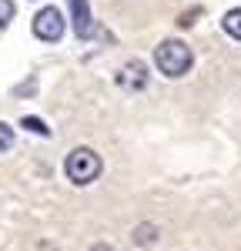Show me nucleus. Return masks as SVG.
Here are the masks:
<instances>
[{
    "label": "nucleus",
    "mask_w": 241,
    "mask_h": 251,
    "mask_svg": "<svg viewBox=\"0 0 241 251\" xmlns=\"http://www.w3.org/2000/svg\"><path fill=\"white\" fill-rule=\"evenodd\" d=\"M191 60H194L191 47L178 37H168L154 47V64H158V71L164 77H184L191 71Z\"/></svg>",
    "instance_id": "obj_1"
},
{
    "label": "nucleus",
    "mask_w": 241,
    "mask_h": 251,
    "mask_svg": "<svg viewBox=\"0 0 241 251\" xmlns=\"http://www.w3.org/2000/svg\"><path fill=\"white\" fill-rule=\"evenodd\" d=\"M64 174L74 181V184H91V181H97L100 174V157L91 151V148H74L67 161H64Z\"/></svg>",
    "instance_id": "obj_2"
},
{
    "label": "nucleus",
    "mask_w": 241,
    "mask_h": 251,
    "mask_svg": "<svg viewBox=\"0 0 241 251\" xmlns=\"http://www.w3.org/2000/svg\"><path fill=\"white\" fill-rule=\"evenodd\" d=\"M64 14H60L57 7H40L37 14H34V37L47 40V44H57L64 37Z\"/></svg>",
    "instance_id": "obj_3"
},
{
    "label": "nucleus",
    "mask_w": 241,
    "mask_h": 251,
    "mask_svg": "<svg viewBox=\"0 0 241 251\" xmlns=\"http://www.w3.org/2000/svg\"><path fill=\"white\" fill-rule=\"evenodd\" d=\"M67 7H71V20H74V34L80 40L97 37V24L91 17V3L87 0H67Z\"/></svg>",
    "instance_id": "obj_4"
},
{
    "label": "nucleus",
    "mask_w": 241,
    "mask_h": 251,
    "mask_svg": "<svg viewBox=\"0 0 241 251\" xmlns=\"http://www.w3.org/2000/svg\"><path fill=\"white\" fill-rule=\"evenodd\" d=\"M118 84L124 91H144L147 87V64L144 60H127L118 74Z\"/></svg>",
    "instance_id": "obj_5"
},
{
    "label": "nucleus",
    "mask_w": 241,
    "mask_h": 251,
    "mask_svg": "<svg viewBox=\"0 0 241 251\" xmlns=\"http://www.w3.org/2000/svg\"><path fill=\"white\" fill-rule=\"evenodd\" d=\"M154 241H158V225L144 221V225H138V228H134V245H141V248H151Z\"/></svg>",
    "instance_id": "obj_6"
},
{
    "label": "nucleus",
    "mask_w": 241,
    "mask_h": 251,
    "mask_svg": "<svg viewBox=\"0 0 241 251\" xmlns=\"http://www.w3.org/2000/svg\"><path fill=\"white\" fill-rule=\"evenodd\" d=\"M221 27H224V34H228V37L241 40V7L228 10V14H224V20H221Z\"/></svg>",
    "instance_id": "obj_7"
},
{
    "label": "nucleus",
    "mask_w": 241,
    "mask_h": 251,
    "mask_svg": "<svg viewBox=\"0 0 241 251\" xmlns=\"http://www.w3.org/2000/svg\"><path fill=\"white\" fill-rule=\"evenodd\" d=\"M20 127H27V131H34V134H40V137H47L50 134V127H47V124H44V121H40V117H20Z\"/></svg>",
    "instance_id": "obj_8"
},
{
    "label": "nucleus",
    "mask_w": 241,
    "mask_h": 251,
    "mask_svg": "<svg viewBox=\"0 0 241 251\" xmlns=\"http://www.w3.org/2000/svg\"><path fill=\"white\" fill-rule=\"evenodd\" d=\"M10 148H14V127L0 121V154H7Z\"/></svg>",
    "instance_id": "obj_9"
},
{
    "label": "nucleus",
    "mask_w": 241,
    "mask_h": 251,
    "mask_svg": "<svg viewBox=\"0 0 241 251\" xmlns=\"http://www.w3.org/2000/svg\"><path fill=\"white\" fill-rule=\"evenodd\" d=\"M14 20V0H0V30Z\"/></svg>",
    "instance_id": "obj_10"
},
{
    "label": "nucleus",
    "mask_w": 241,
    "mask_h": 251,
    "mask_svg": "<svg viewBox=\"0 0 241 251\" xmlns=\"http://www.w3.org/2000/svg\"><path fill=\"white\" fill-rule=\"evenodd\" d=\"M198 14H201V10H188V14H181V20H178V24H181V27H191Z\"/></svg>",
    "instance_id": "obj_11"
},
{
    "label": "nucleus",
    "mask_w": 241,
    "mask_h": 251,
    "mask_svg": "<svg viewBox=\"0 0 241 251\" xmlns=\"http://www.w3.org/2000/svg\"><path fill=\"white\" fill-rule=\"evenodd\" d=\"M91 251H114V248H111V245H94Z\"/></svg>",
    "instance_id": "obj_12"
}]
</instances>
